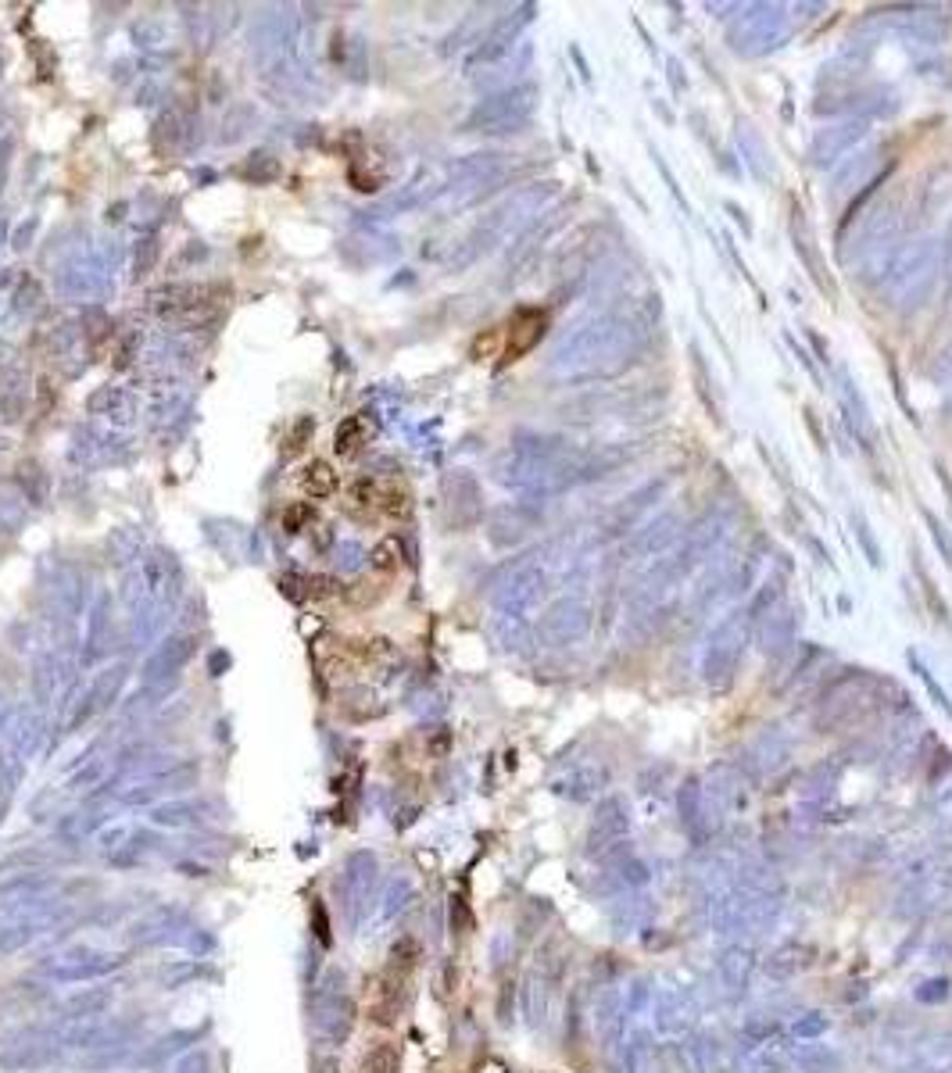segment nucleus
<instances>
[{
  "mask_svg": "<svg viewBox=\"0 0 952 1073\" xmlns=\"http://www.w3.org/2000/svg\"><path fill=\"white\" fill-rule=\"evenodd\" d=\"M652 1016H655V1030L663 1038H691L694 1024H699V1002H694L691 991L666 988L652 1002Z\"/></svg>",
  "mask_w": 952,
  "mask_h": 1073,
  "instance_id": "f257e3e1",
  "label": "nucleus"
},
{
  "mask_svg": "<svg viewBox=\"0 0 952 1073\" xmlns=\"http://www.w3.org/2000/svg\"><path fill=\"white\" fill-rule=\"evenodd\" d=\"M630 816L620 798H609L606 806H598L595 823H591V851H606V859L620 856V845H627Z\"/></svg>",
  "mask_w": 952,
  "mask_h": 1073,
  "instance_id": "f03ea898",
  "label": "nucleus"
},
{
  "mask_svg": "<svg viewBox=\"0 0 952 1073\" xmlns=\"http://www.w3.org/2000/svg\"><path fill=\"white\" fill-rule=\"evenodd\" d=\"M719 988L727 991V999H741L749 991L752 969H755V952L749 945H727L719 952Z\"/></svg>",
  "mask_w": 952,
  "mask_h": 1073,
  "instance_id": "7ed1b4c3",
  "label": "nucleus"
},
{
  "mask_svg": "<svg viewBox=\"0 0 952 1073\" xmlns=\"http://www.w3.org/2000/svg\"><path fill=\"white\" fill-rule=\"evenodd\" d=\"M545 326H548V315L542 308H523V312L512 315L509 322V333H505V361H516L520 355L534 351V344L545 337Z\"/></svg>",
  "mask_w": 952,
  "mask_h": 1073,
  "instance_id": "20e7f679",
  "label": "nucleus"
},
{
  "mask_svg": "<svg viewBox=\"0 0 952 1073\" xmlns=\"http://www.w3.org/2000/svg\"><path fill=\"white\" fill-rule=\"evenodd\" d=\"M813 949L809 945H799V941H788V945H781L770 952V959H763V974L770 980H792V977H799L806 974L809 966H813Z\"/></svg>",
  "mask_w": 952,
  "mask_h": 1073,
  "instance_id": "39448f33",
  "label": "nucleus"
},
{
  "mask_svg": "<svg viewBox=\"0 0 952 1073\" xmlns=\"http://www.w3.org/2000/svg\"><path fill=\"white\" fill-rule=\"evenodd\" d=\"M913 1066L920 1073H952V1030H935L917 1038Z\"/></svg>",
  "mask_w": 952,
  "mask_h": 1073,
  "instance_id": "423d86ee",
  "label": "nucleus"
},
{
  "mask_svg": "<svg viewBox=\"0 0 952 1073\" xmlns=\"http://www.w3.org/2000/svg\"><path fill=\"white\" fill-rule=\"evenodd\" d=\"M735 1073H784L781 1066V1056H777V1041H766V1045H749L735 1059Z\"/></svg>",
  "mask_w": 952,
  "mask_h": 1073,
  "instance_id": "0eeeda50",
  "label": "nucleus"
},
{
  "mask_svg": "<svg viewBox=\"0 0 952 1073\" xmlns=\"http://www.w3.org/2000/svg\"><path fill=\"white\" fill-rule=\"evenodd\" d=\"M337 487H341V476L323 458L308 462L301 469V490L308 498H330V494H337Z\"/></svg>",
  "mask_w": 952,
  "mask_h": 1073,
  "instance_id": "6e6552de",
  "label": "nucleus"
},
{
  "mask_svg": "<svg viewBox=\"0 0 952 1073\" xmlns=\"http://www.w3.org/2000/svg\"><path fill=\"white\" fill-rule=\"evenodd\" d=\"M412 512V490L397 476H380V512L388 520H405Z\"/></svg>",
  "mask_w": 952,
  "mask_h": 1073,
  "instance_id": "1a4fd4ad",
  "label": "nucleus"
},
{
  "mask_svg": "<svg viewBox=\"0 0 952 1073\" xmlns=\"http://www.w3.org/2000/svg\"><path fill=\"white\" fill-rule=\"evenodd\" d=\"M369 437H372V426L366 416H347L337 426V433H333V451L344 458H352V455H358V448H362Z\"/></svg>",
  "mask_w": 952,
  "mask_h": 1073,
  "instance_id": "9d476101",
  "label": "nucleus"
},
{
  "mask_svg": "<svg viewBox=\"0 0 952 1073\" xmlns=\"http://www.w3.org/2000/svg\"><path fill=\"white\" fill-rule=\"evenodd\" d=\"M795 1063H799V1070H806V1073H834V1070L842 1066L838 1056H834L828 1045H820V1041L799 1045V1052H795Z\"/></svg>",
  "mask_w": 952,
  "mask_h": 1073,
  "instance_id": "9b49d317",
  "label": "nucleus"
},
{
  "mask_svg": "<svg viewBox=\"0 0 952 1073\" xmlns=\"http://www.w3.org/2000/svg\"><path fill=\"white\" fill-rule=\"evenodd\" d=\"M369 565L377 569L380 576H391V573H397V569L405 565V545H402V540H397V537H383L380 545L372 548V555H369Z\"/></svg>",
  "mask_w": 952,
  "mask_h": 1073,
  "instance_id": "f8f14e48",
  "label": "nucleus"
},
{
  "mask_svg": "<svg viewBox=\"0 0 952 1073\" xmlns=\"http://www.w3.org/2000/svg\"><path fill=\"white\" fill-rule=\"evenodd\" d=\"M402 1070V1052L394 1049L391 1041H380L377 1049H369L358 1073H397Z\"/></svg>",
  "mask_w": 952,
  "mask_h": 1073,
  "instance_id": "ddd939ff",
  "label": "nucleus"
},
{
  "mask_svg": "<svg viewBox=\"0 0 952 1073\" xmlns=\"http://www.w3.org/2000/svg\"><path fill=\"white\" fill-rule=\"evenodd\" d=\"M685 1063L691 1073H713L716 1070V1041L713 1038H691L685 1045Z\"/></svg>",
  "mask_w": 952,
  "mask_h": 1073,
  "instance_id": "4468645a",
  "label": "nucleus"
},
{
  "mask_svg": "<svg viewBox=\"0 0 952 1073\" xmlns=\"http://www.w3.org/2000/svg\"><path fill=\"white\" fill-rule=\"evenodd\" d=\"M612 866H616V870H620V877H623V884H630V887H645L648 884V866L645 862H641V859H634V856H630V851H620V856H612Z\"/></svg>",
  "mask_w": 952,
  "mask_h": 1073,
  "instance_id": "2eb2a0df",
  "label": "nucleus"
},
{
  "mask_svg": "<svg viewBox=\"0 0 952 1073\" xmlns=\"http://www.w3.org/2000/svg\"><path fill=\"white\" fill-rule=\"evenodd\" d=\"M312 520H316V515H312V509L305 505V501H294V505L283 509V529H287V534H301V529L312 526Z\"/></svg>",
  "mask_w": 952,
  "mask_h": 1073,
  "instance_id": "dca6fc26",
  "label": "nucleus"
},
{
  "mask_svg": "<svg viewBox=\"0 0 952 1073\" xmlns=\"http://www.w3.org/2000/svg\"><path fill=\"white\" fill-rule=\"evenodd\" d=\"M909 663H913V669H917V677L924 680V688H928L931 691V698H935V702H938V708H942V713L952 719V702H949V694L942 691V683H938L935 677H931V669L928 666H920L917 663V658H909Z\"/></svg>",
  "mask_w": 952,
  "mask_h": 1073,
  "instance_id": "f3484780",
  "label": "nucleus"
},
{
  "mask_svg": "<svg viewBox=\"0 0 952 1073\" xmlns=\"http://www.w3.org/2000/svg\"><path fill=\"white\" fill-rule=\"evenodd\" d=\"M949 994H952V980L935 977V980H924V985L917 988V1002H924V1005H938V1002H945Z\"/></svg>",
  "mask_w": 952,
  "mask_h": 1073,
  "instance_id": "a211bd4d",
  "label": "nucleus"
},
{
  "mask_svg": "<svg viewBox=\"0 0 952 1073\" xmlns=\"http://www.w3.org/2000/svg\"><path fill=\"white\" fill-rule=\"evenodd\" d=\"M935 816L952 834V777L935 787Z\"/></svg>",
  "mask_w": 952,
  "mask_h": 1073,
  "instance_id": "6ab92c4d",
  "label": "nucleus"
},
{
  "mask_svg": "<svg viewBox=\"0 0 952 1073\" xmlns=\"http://www.w3.org/2000/svg\"><path fill=\"white\" fill-rule=\"evenodd\" d=\"M831 1027V1020L823 1016V1013H806L799 1024H795V1038H809V1041H817L820 1034H828Z\"/></svg>",
  "mask_w": 952,
  "mask_h": 1073,
  "instance_id": "aec40b11",
  "label": "nucleus"
},
{
  "mask_svg": "<svg viewBox=\"0 0 952 1073\" xmlns=\"http://www.w3.org/2000/svg\"><path fill=\"white\" fill-rule=\"evenodd\" d=\"M312 430H316V426H312V419H301V422H294V430H290V441H287V455H294V451H301L308 437H312Z\"/></svg>",
  "mask_w": 952,
  "mask_h": 1073,
  "instance_id": "412c9836",
  "label": "nucleus"
},
{
  "mask_svg": "<svg viewBox=\"0 0 952 1073\" xmlns=\"http://www.w3.org/2000/svg\"><path fill=\"white\" fill-rule=\"evenodd\" d=\"M917 1073H920V1070H917Z\"/></svg>",
  "mask_w": 952,
  "mask_h": 1073,
  "instance_id": "4be33fe9",
  "label": "nucleus"
}]
</instances>
